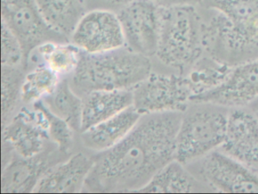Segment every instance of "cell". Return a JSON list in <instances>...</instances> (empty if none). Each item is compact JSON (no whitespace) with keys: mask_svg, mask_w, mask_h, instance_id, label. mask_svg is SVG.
Masks as SVG:
<instances>
[{"mask_svg":"<svg viewBox=\"0 0 258 194\" xmlns=\"http://www.w3.org/2000/svg\"><path fill=\"white\" fill-rule=\"evenodd\" d=\"M81 132L133 106L132 90L95 91L82 98Z\"/></svg>","mask_w":258,"mask_h":194,"instance_id":"17","label":"cell"},{"mask_svg":"<svg viewBox=\"0 0 258 194\" xmlns=\"http://www.w3.org/2000/svg\"><path fill=\"white\" fill-rule=\"evenodd\" d=\"M152 59L126 46L102 53L81 51L69 82L81 98L95 91L132 90L152 73Z\"/></svg>","mask_w":258,"mask_h":194,"instance_id":"2","label":"cell"},{"mask_svg":"<svg viewBox=\"0 0 258 194\" xmlns=\"http://www.w3.org/2000/svg\"><path fill=\"white\" fill-rule=\"evenodd\" d=\"M205 55L233 67L258 60V19H232L223 12L199 5Z\"/></svg>","mask_w":258,"mask_h":194,"instance_id":"4","label":"cell"},{"mask_svg":"<svg viewBox=\"0 0 258 194\" xmlns=\"http://www.w3.org/2000/svg\"><path fill=\"white\" fill-rule=\"evenodd\" d=\"M3 144L15 154L31 158L44 151L50 141L46 131V119L43 111L34 108L31 111L22 108L2 127Z\"/></svg>","mask_w":258,"mask_h":194,"instance_id":"12","label":"cell"},{"mask_svg":"<svg viewBox=\"0 0 258 194\" xmlns=\"http://www.w3.org/2000/svg\"><path fill=\"white\" fill-rule=\"evenodd\" d=\"M36 3L48 26L69 40L89 12L86 0H36Z\"/></svg>","mask_w":258,"mask_h":194,"instance_id":"19","label":"cell"},{"mask_svg":"<svg viewBox=\"0 0 258 194\" xmlns=\"http://www.w3.org/2000/svg\"><path fill=\"white\" fill-rule=\"evenodd\" d=\"M134 107L81 132V142L86 150L99 153L114 147L134 129L140 117Z\"/></svg>","mask_w":258,"mask_h":194,"instance_id":"16","label":"cell"},{"mask_svg":"<svg viewBox=\"0 0 258 194\" xmlns=\"http://www.w3.org/2000/svg\"><path fill=\"white\" fill-rule=\"evenodd\" d=\"M181 111L142 115L129 134L111 148L93 156L82 192H136L176 159Z\"/></svg>","mask_w":258,"mask_h":194,"instance_id":"1","label":"cell"},{"mask_svg":"<svg viewBox=\"0 0 258 194\" xmlns=\"http://www.w3.org/2000/svg\"><path fill=\"white\" fill-rule=\"evenodd\" d=\"M161 7L152 0H133L117 12L125 46L153 58L158 49Z\"/></svg>","mask_w":258,"mask_h":194,"instance_id":"9","label":"cell"},{"mask_svg":"<svg viewBox=\"0 0 258 194\" xmlns=\"http://www.w3.org/2000/svg\"><path fill=\"white\" fill-rule=\"evenodd\" d=\"M249 109L251 110L253 112L257 114L258 113V96L254 99V100L252 101L250 104H249L248 106L247 107Z\"/></svg>","mask_w":258,"mask_h":194,"instance_id":"29","label":"cell"},{"mask_svg":"<svg viewBox=\"0 0 258 194\" xmlns=\"http://www.w3.org/2000/svg\"><path fill=\"white\" fill-rule=\"evenodd\" d=\"M257 61H258V60H257Z\"/></svg>","mask_w":258,"mask_h":194,"instance_id":"32","label":"cell"},{"mask_svg":"<svg viewBox=\"0 0 258 194\" xmlns=\"http://www.w3.org/2000/svg\"><path fill=\"white\" fill-rule=\"evenodd\" d=\"M258 96V61L233 67L217 86L192 96L190 102H208L229 108H244Z\"/></svg>","mask_w":258,"mask_h":194,"instance_id":"14","label":"cell"},{"mask_svg":"<svg viewBox=\"0 0 258 194\" xmlns=\"http://www.w3.org/2000/svg\"><path fill=\"white\" fill-rule=\"evenodd\" d=\"M254 171H255V172H256V174H258V168H256V170H254Z\"/></svg>","mask_w":258,"mask_h":194,"instance_id":"30","label":"cell"},{"mask_svg":"<svg viewBox=\"0 0 258 194\" xmlns=\"http://www.w3.org/2000/svg\"><path fill=\"white\" fill-rule=\"evenodd\" d=\"M33 106L41 110L46 119V131L49 139L63 153L70 155L75 146V130L60 117L52 114L43 103L37 102Z\"/></svg>","mask_w":258,"mask_h":194,"instance_id":"24","label":"cell"},{"mask_svg":"<svg viewBox=\"0 0 258 194\" xmlns=\"http://www.w3.org/2000/svg\"><path fill=\"white\" fill-rule=\"evenodd\" d=\"M42 101L52 114L81 133L83 99L71 86L69 77L62 78L55 91Z\"/></svg>","mask_w":258,"mask_h":194,"instance_id":"20","label":"cell"},{"mask_svg":"<svg viewBox=\"0 0 258 194\" xmlns=\"http://www.w3.org/2000/svg\"><path fill=\"white\" fill-rule=\"evenodd\" d=\"M133 107L141 114L185 111L193 96L186 76L153 72L132 89Z\"/></svg>","mask_w":258,"mask_h":194,"instance_id":"7","label":"cell"},{"mask_svg":"<svg viewBox=\"0 0 258 194\" xmlns=\"http://www.w3.org/2000/svg\"><path fill=\"white\" fill-rule=\"evenodd\" d=\"M34 53L60 77L70 76L79 64L81 50L71 42H49L38 46Z\"/></svg>","mask_w":258,"mask_h":194,"instance_id":"21","label":"cell"},{"mask_svg":"<svg viewBox=\"0 0 258 194\" xmlns=\"http://www.w3.org/2000/svg\"><path fill=\"white\" fill-rule=\"evenodd\" d=\"M1 22L17 37L28 68L31 53L49 42H70L51 29L40 14L36 0H1Z\"/></svg>","mask_w":258,"mask_h":194,"instance_id":"8","label":"cell"},{"mask_svg":"<svg viewBox=\"0 0 258 194\" xmlns=\"http://www.w3.org/2000/svg\"><path fill=\"white\" fill-rule=\"evenodd\" d=\"M226 154L253 169L258 168V118L244 108H231L226 136L219 148Z\"/></svg>","mask_w":258,"mask_h":194,"instance_id":"13","label":"cell"},{"mask_svg":"<svg viewBox=\"0 0 258 194\" xmlns=\"http://www.w3.org/2000/svg\"><path fill=\"white\" fill-rule=\"evenodd\" d=\"M71 43L87 53H102L125 46L123 30L117 14L108 10L89 11L81 19Z\"/></svg>","mask_w":258,"mask_h":194,"instance_id":"11","label":"cell"},{"mask_svg":"<svg viewBox=\"0 0 258 194\" xmlns=\"http://www.w3.org/2000/svg\"><path fill=\"white\" fill-rule=\"evenodd\" d=\"M229 108L208 102H190L182 111L176 138V160L188 165L218 150L226 136Z\"/></svg>","mask_w":258,"mask_h":194,"instance_id":"5","label":"cell"},{"mask_svg":"<svg viewBox=\"0 0 258 194\" xmlns=\"http://www.w3.org/2000/svg\"><path fill=\"white\" fill-rule=\"evenodd\" d=\"M55 144L37 156L24 158L13 154L6 163L1 178V192L4 193L34 192L40 179L52 167L69 157Z\"/></svg>","mask_w":258,"mask_h":194,"instance_id":"10","label":"cell"},{"mask_svg":"<svg viewBox=\"0 0 258 194\" xmlns=\"http://www.w3.org/2000/svg\"><path fill=\"white\" fill-rule=\"evenodd\" d=\"M60 76L42 63L26 73L22 86V102L34 105L55 91Z\"/></svg>","mask_w":258,"mask_h":194,"instance_id":"22","label":"cell"},{"mask_svg":"<svg viewBox=\"0 0 258 194\" xmlns=\"http://www.w3.org/2000/svg\"><path fill=\"white\" fill-rule=\"evenodd\" d=\"M25 70L23 67L2 66V126L13 118L19 102H22V86Z\"/></svg>","mask_w":258,"mask_h":194,"instance_id":"23","label":"cell"},{"mask_svg":"<svg viewBox=\"0 0 258 194\" xmlns=\"http://www.w3.org/2000/svg\"><path fill=\"white\" fill-rule=\"evenodd\" d=\"M132 1L133 0H86V3L89 11L102 10L117 13Z\"/></svg>","mask_w":258,"mask_h":194,"instance_id":"27","label":"cell"},{"mask_svg":"<svg viewBox=\"0 0 258 194\" xmlns=\"http://www.w3.org/2000/svg\"><path fill=\"white\" fill-rule=\"evenodd\" d=\"M199 5L161 7L159 39L154 58L183 76L205 55Z\"/></svg>","mask_w":258,"mask_h":194,"instance_id":"3","label":"cell"},{"mask_svg":"<svg viewBox=\"0 0 258 194\" xmlns=\"http://www.w3.org/2000/svg\"><path fill=\"white\" fill-rule=\"evenodd\" d=\"M2 30V66L7 67H25V55L20 42L13 33L1 22Z\"/></svg>","mask_w":258,"mask_h":194,"instance_id":"26","label":"cell"},{"mask_svg":"<svg viewBox=\"0 0 258 194\" xmlns=\"http://www.w3.org/2000/svg\"><path fill=\"white\" fill-rule=\"evenodd\" d=\"M138 193H212L188 168L174 160L160 170Z\"/></svg>","mask_w":258,"mask_h":194,"instance_id":"18","label":"cell"},{"mask_svg":"<svg viewBox=\"0 0 258 194\" xmlns=\"http://www.w3.org/2000/svg\"><path fill=\"white\" fill-rule=\"evenodd\" d=\"M160 7H167L171 6L183 5V4H191L198 5L202 3V0H152Z\"/></svg>","mask_w":258,"mask_h":194,"instance_id":"28","label":"cell"},{"mask_svg":"<svg viewBox=\"0 0 258 194\" xmlns=\"http://www.w3.org/2000/svg\"><path fill=\"white\" fill-rule=\"evenodd\" d=\"M93 156L77 153L51 168L40 179L34 193L82 192L93 168Z\"/></svg>","mask_w":258,"mask_h":194,"instance_id":"15","label":"cell"},{"mask_svg":"<svg viewBox=\"0 0 258 194\" xmlns=\"http://www.w3.org/2000/svg\"><path fill=\"white\" fill-rule=\"evenodd\" d=\"M201 4L236 20L258 19V0H202Z\"/></svg>","mask_w":258,"mask_h":194,"instance_id":"25","label":"cell"},{"mask_svg":"<svg viewBox=\"0 0 258 194\" xmlns=\"http://www.w3.org/2000/svg\"><path fill=\"white\" fill-rule=\"evenodd\" d=\"M185 166L214 192L258 193V174L219 149Z\"/></svg>","mask_w":258,"mask_h":194,"instance_id":"6","label":"cell"},{"mask_svg":"<svg viewBox=\"0 0 258 194\" xmlns=\"http://www.w3.org/2000/svg\"><path fill=\"white\" fill-rule=\"evenodd\" d=\"M256 114V116H257V118H258V113L257 114Z\"/></svg>","mask_w":258,"mask_h":194,"instance_id":"31","label":"cell"}]
</instances>
